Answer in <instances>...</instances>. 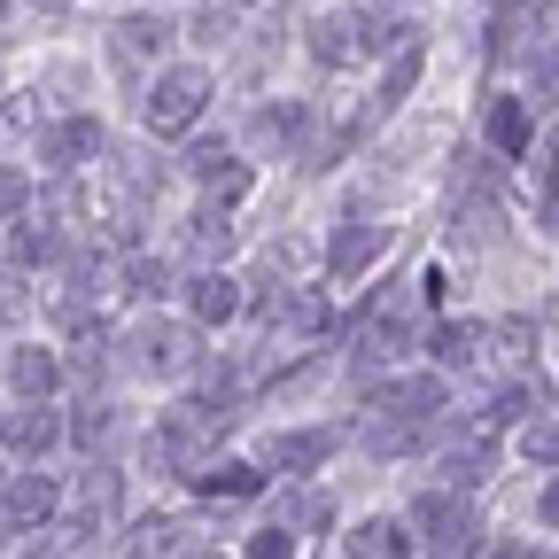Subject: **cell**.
Wrapping results in <instances>:
<instances>
[{
  "instance_id": "cell-1",
  "label": "cell",
  "mask_w": 559,
  "mask_h": 559,
  "mask_svg": "<svg viewBox=\"0 0 559 559\" xmlns=\"http://www.w3.org/2000/svg\"><path fill=\"white\" fill-rule=\"evenodd\" d=\"M218 443H226V404H171V412H156V428H148V459L164 474H179V481L218 459Z\"/></svg>"
},
{
  "instance_id": "cell-2",
  "label": "cell",
  "mask_w": 559,
  "mask_h": 559,
  "mask_svg": "<svg viewBox=\"0 0 559 559\" xmlns=\"http://www.w3.org/2000/svg\"><path fill=\"white\" fill-rule=\"evenodd\" d=\"M404 521H412V536H419V551L428 559H474L481 551V521H474V506H466V489H419V498L404 506Z\"/></svg>"
},
{
  "instance_id": "cell-3",
  "label": "cell",
  "mask_w": 559,
  "mask_h": 559,
  "mask_svg": "<svg viewBox=\"0 0 559 559\" xmlns=\"http://www.w3.org/2000/svg\"><path fill=\"white\" fill-rule=\"evenodd\" d=\"M210 94H218V79H210L202 62H171V70H156V79H148L140 124H148L156 140H171V132H194V124H202V109H210Z\"/></svg>"
},
{
  "instance_id": "cell-4",
  "label": "cell",
  "mask_w": 559,
  "mask_h": 559,
  "mask_svg": "<svg viewBox=\"0 0 559 559\" xmlns=\"http://www.w3.org/2000/svg\"><path fill=\"white\" fill-rule=\"evenodd\" d=\"M381 47H389V32L373 24V9H319L311 16V55L326 70H349V62H366Z\"/></svg>"
},
{
  "instance_id": "cell-5",
  "label": "cell",
  "mask_w": 559,
  "mask_h": 559,
  "mask_svg": "<svg viewBox=\"0 0 559 559\" xmlns=\"http://www.w3.org/2000/svg\"><path fill=\"white\" fill-rule=\"evenodd\" d=\"M202 326L194 319H148L132 334V349H140V373H156V381H187L194 366H202Z\"/></svg>"
},
{
  "instance_id": "cell-6",
  "label": "cell",
  "mask_w": 559,
  "mask_h": 559,
  "mask_svg": "<svg viewBox=\"0 0 559 559\" xmlns=\"http://www.w3.org/2000/svg\"><path fill=\"white\" fill-rule=\"evenodd\" d=\"M334 443H342V419H319V428H280V436H264V466L280 481H311L334 459Z\"/></svg>"
},
{
  "instance_id": "cell-7",
  "label": "cell",
  "mask_w": 559,
  "mask_h": 559,
  "mask_svg": "<svg viewBox=\"0 0 559 559\" xmlns=\"http://www.w3.org/2000/svg\"><path fill=\"white\" fill-rule=\"evenodd\" d=\"M62 513V489H55V474H0V521L9 528H47Z\"/></svg>"
},
{
  "instance_id": "cell-8",
  "label": "cell",
  "mask_w": 559,
  "mask_h": 559,
  "mask_svg": "<svg viewBox=\"0 0 559 559\" xmlns=\"http://www.w3.org/2000/svg\"><path fill=\"white\" fill-rule=\"evenodd\" d=\"M187 179H194L210 202H241L257 171H249V164L226 148V140H194V148H187Z\"/></svg>"
},
{
  "instance_id": "cell-9",
  "label": "cell",
  "mask_w": 559,
  "mask_h": 559,
  "mask_svg": "<svg viewBox=\"0 0 559 559\" xmlns=\"http://www.w3.org/2000/svg\"><path fill=\"white\" fill-rule=\"evenodd\" d=\"M241 311H249V288H241L234 272L202 264V272L187 280V319H194V326H234Z\"/></svg>"
},
{
  "instance_id": "cell-10",
  "label": "cell",
  "mask_w": 559,
  "mask_h": 559,
  "mask_svg": "<svg viewBox=\"0 0 559 559\" xmlns=\"http://www.w3.org/2000/svg\"><path fill=\"white\" fill-rule=\"evenodd\" d=\"M94 156H102V124H94V117H55V124L39 132V164L62 171V179H70V171H86Z\"/></svg>"
},
{
  "instance_id": "cell-11",
  "label": "cell",
  "mask_w": 559,
  "mask_h": 559,
  "mask_svg": "<svg viewBox=\"0 0 559 559\" xmlns=\"http://www.w3.org/2000/svg\"><path fill=\"white\" fill-rule=\"evenodd\" d=\"M187 489L210 506H249V498H264V466L257 459H210V466L187 474Z\"/></svg>"
},
{
  "instance_id": "cell-12",
  "label": "cell",
  "mask_w": 559,
  "mask_h": 559,
  "mask_svg": "<svg viewBox=\"0 0 559 559\" xmlns=\"http://www.w3.org/2000/svg\"><path fill=\"white\" fill-rule=\"evenodd\" d=\"M62 443V419L32 396V404H16V412H0V451H16V459H39V451H55Z\"/></svg>"
},
{
  "instance_id": "cell-13",
  "label": "cell",
  "mask_w": 559,
  "mask_h": 559,
  "mask_svg": "<svg viewBox=\"0 0 559 559\" xmlns=\"http://www.w3.org/2000/svg\"><path fill=\"white\" fill-rule=\"evenodd\" d=\"M481 132H489V148H498V156H528L536 109H528L521 94H489V102H481Z\"/></svg>"
},
{
  "instance_id": "cell-14",
  "label": "cell",
  "mask_w": 559,
  "mask_h": 559,
  "mask_svg": "<svg viewBox=\"0 0 559 559\" xmlns=\"http://www.w3.org/2000/svg\"><path fill=\"white\" fill-rule=\"evenodd\" d=\"M489 474H498V443H489V428H474L466 443H451V451L436 459V481H443V489H481Z\"/></svg>"
},
{
  "instance_id": "cell-15",
  "label": "cell",
  "mask_w": 559,
  "mask_h": 559,
  "mask_svg": "<svg viewBox=\"0 0 559 559\" xmlns=\"http://www.w3.org/2000/svg\"><path fill=\"white\" fill-rule=\"evenodd\" d=\"M381 249H389V226H381V218H349V226L326 241V264H334V280H358Z\"/></svg>"
},
{
  "instance_id": "cell-16",
  "label": "cell",
  "mask_w": 559,
  "mask_h": 559,
  "mask_svg": "<svg viewBox=\"0 0 559 559\" xmlns=\"http://www.w3.org/2000/svg\"><path fill=\"white\" fill-rule=\"evenodd\" d=\"M304 132H311V102H288V94L264 102V109L249 117V140H257V148H296Z\"/></svg>"
},
{
  "instance_id": "cell-17",
  "label": "cell",
  "mask_w": 559,
  "mask_h": 559,
  "mask_svg": "<svg viewBox=\"0 0 559 559\" xmlns=\"http://www.w3.org/2000/svg\"><path fill=\"white\" fill-rule=\"evenodd\" d=\"M9 389H16V396H39V404H47V396L62 389V358H55L47 342H24L16 358H9Z\"/></svg>"
},
{
  "instance_id": "cell-18",
  "label": "cell",
  "mask_w": 559,
  "mask_h": 559,
  "mask_svg": "<svg viewBox=\"0 0 559 559\" xmlns=\"http://www.w3.org/2000/svg\"><path fill=\"white\" fill-rule=\"evenodd\" d=\"M272 521L288 528V536H319V528L334 521V506H326V489H319V474H311V481H296L288 498L272 506Z\"/></svg>"
},
{
  "instance_id": "cell-19",
  "label": "cell",
  "mask_w": 559,
  "mask_h": 559,
  "mask_svg": "<svg viewBox=\"0 0 559 559\" xmlns=\"http://www.w3.org/2000/svg\"><path fill=\"white\" fill-rule=\"evenodd\" d=\"M349 544H358L366 559H412V551H419V536H412L404 513H373V521H358V528H349Z\"/></svg>"
},
{
  "instance_id": "cell-20",
  "label": "cell",
  "mask_w": 559,
  "mask_h": 559,
  "mask_svg": "<svg viewBox=\"0 0 559 559\" xmlns=\"http://www.w3.org/2000/svg\"><path fill=\"white\" fill-rule=\"evenodd\" d=\"M171 39H179L171 16H124L117 24V55L124 62H156V55H171Z\"/></svg>"
},
{
  "instance_id": "cell-21",
  "label": "cell",
  "mask_w": 559,
  "mask_h": 559,
  "mask_svg": "<svg viewBox=\"0 0 559 559\" xmlns=\"http://www.w3.org/2000/svg\"><path fill=\"white\" fill-rule=\"evenodd\" d=\"M187 249H194L202 264L226 257V249H234V210H226V202H202L194 218H187Z\"/></svg>"
},
{
  "instance_id": "cell-22",
  "label": "cell",
  "mask_w": 559,
  "mask_h": 559,
  "mask_svg": "<svg viewBox=\"0 0 559 559\" xmlns=\"http://www.w3.org/2000/svg\"><path fill=\"white\" fill-rule=\"evenodd\" d=\"M179 536H187V528H179L171 513H148V521H140V528L117 544V559H171V551H179Z\"/></svg>"
},
{
  "instance_id": "cell-23",
  "label": "cell",
  "mask_w": 559,
  "mask_h": 559,
  "mask_svg": "<svg viewBox=\"0 0 559 559\" xmlns=\"http://www.w3.org/2000/svg\"><path fill=\"white\" fill-rule=\"evenodd\" d=\"M428 342H436V366H443V373H459V366H474V358H481L489 326H459V319H443Z\"/></svg>"
},
{
  "instance_id": "cell-24",
  "label": "cell",
  "mask_w": 559,
  "mask_h": 559,
  "mask_svg": "<svg viewBox=\"0 0 559 559\" xmlns=\"http://www.w3.org/2000/svg\"><path fill=\"white\" fill-rule=\"evenodd\" d=\"M187 32H194V47H234V32H241V9H234V0H202Z\"/></svg>"
},
{
  "instance_id": "cell-25",
  "label": "cell",
  "mask_w": 559,
  "mask_h": 559,
  "mask_svg": "<svg viewBox=\"0 0 559 559\" xmlns=\"http://www.w3.org/2000/svg\"><path fill=\"white\" fill-rule=\"evenodd\" d=\"M521 459L559 466V412H528V419H521Z\"/></svg>"
},
{
  "instance_id": "cell-26",
  "label": "cell",
  "mask_w": 559,
  "mask_h": 559,
  "mask_svg": "<svg viewBox=\"0 0 559 559\" xmlns=\"http://www.w3.org/2000/svg\"><path fill=\"white\" fill-rule=\"evenodd\" d=\"M79 513H86L94 528L117 513V474H109V466H86V481H79Z\"/></svg>"
},
{
  "instance_id": "cell-27",
  "label": "cell",
  "mask_w": 559,
  "mask_h": 559,
  "mask_svg": "<svg viewBox=\"0 0 559 559\" xmlns=\"http://www.w3.org/2000/svg\"><path fill=\"white\" fill-rule=\"evenodd\" d=\"M32 210V164H0V226H16Z\"/></svg>"
},
{
  "instance_id": "cell-28",
  "label": "cell",
  "mask_w": 559,
  "mask_h": 559,
  "mask_svg": "<svg viewBox=\"0 0 559 559\" xmlns=\"http://www.w3.org/2000/svg\"><path fill=\"white\" fill-rule=\"evenodd\" d=\"M296 544H304V536H288V528H280V521H272V528H257V544H249V559H296Z\"/></svg>"
},
{
  "instance_id": "cell-29",
  "label": "cell",
  "mask_w": 559,
  "mask_h": 559,
  "mask_svg": "<svg viewBox=\"0 0 559 559\" xmlns=\"http://www.w3.org/2000/svg\"><path fill=\"white\" fill-rule=\"evenodd\" d=\"M536 218H544V234H559V164L544 171V194H536Z\"/></svg>"
},
{
  "instance_id": "cell-30",
  "label": "cell",
  "mask_w": 559,
  "mask_h": 559,
  "mask_svg": "<svg viewBox=\"0 0 559 559\" xmlns=\"http://www.w3.org/2000/svg\"><path fill=\"white\" fill-rule=\"evenodd\" d=\"M16 311H24V280H16V272H0V326H9Z\"/></svg>"
},
{
  "instance_id": "cell-31",
  "label": "cell",
  "mask_w": 559,
  "mask_h": 559,
  "mask_svg": "<svg viewBox=\"0 0 559 559\" xmlns=\"http://www.w3.org/2000/svg\"><path fill=\"white\" fill-rule=\"evenodd\" d=\"M536 528H551V536H559V474L544 481V498H536Z\"/></svg>"
},
{
  "instance_id": "cell-32",
  "label": "cell",
  "mask_w": 559,
  "mask_h": 559,
  "mask_svg": "<svg viewBox=\"0 0 559 559\" xmlns=\"http://www.w3.org/2000/svg\"><path fill=\"white\" fill-rule=\"evenodd\" d=\"M528 79H536L544 94H559V55H536V62H528Z\"/></svg>"
},
{
  "instance_id": "cell-33",
  "label": "cell",
  "mask_w": 559,
  "mask_h": 559,
  "mask_svg": "<svg viewBox=\"0 0 559 559\" xmlns=\"http://www.w3.org/2000/svg\"><path fill=\"white\" fill-rule=\"evenodd\" d=\"M171 559H226V551H218V544H179Z\"/></svg>"
},
{
  "instance_id": "cell-34",
  "label": "cell",
  "mask_w": 559,
  "mask_h": 559,
  "mask_svg": "<svg viewBox=\"0 0 559 559\" xmlns=\"http://www.w3.org/2000/svg\"><path fill=\"white\" fill-rule=\"evenodd\" d=\"M319 559H366V551H358V544H349V536H334V544H326Z\"/></svg>"
},
{
  "instance_id": "cell-35",
  "label": "cell",
  "mask_w": 559,
  "mask_h": 559,
  "mask_svg": "<svg viewBox=\"0 0 559 559\" xmlns=\"http://www.w3.org/2000/svg\"><path fill=\"white\" fill-rule=\"evenodd\" d=\"M9 9H16V0H0V16H9Z\"/></svg>"
},
{
  "instance_id": "cell-36",
  "label": "cell",
  "mask_w": 559,
  "mask_h": 559,
  "mask_svg": "<svg viewBox=\"0 0 559 559\" xmlns=\"http://www.w3.org/2000/svg\"><path fill=\"white\" fill-rule=\"evenodd\" d=\"M404 9H419V0H404Z\"/></svg>"
},
{
  "instance_id": "cell-37",
  "label": "cell",
  "mask_w": 559,
  "mask_h": 559,
  "mask_svg": "<svg viewBox=\"0 0 559 559\" xmlns=\"http://www.w3.org/2000/svg\"><path fill=\"white\" fill-rule=\"evenodd\" d=\"M117 9H124V0H117Z\"/></svg>"
}]
</instances>
